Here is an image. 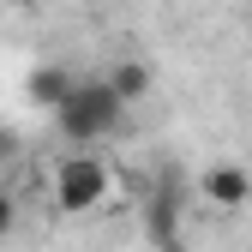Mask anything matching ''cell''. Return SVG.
Here are the masks:
<instances>
[{"label": "cell", "mask_w": 252, "mask_h": 252, "mask_svg": "<svg viewBox=\"0 0 252 252\" xmlns=\"http://www.w3.org/2000/svg\"><path fill=\"white\" fill-rule=\"evenodd\" d=\"M66 90H72V72H66V66H54V60H36V66L24 72V96L36 102V108H54Z\"/></svg>", "instance_id": "obj_4"}, {"label": "cell", "mask_w": 252, "mask_h": 252, "mask_svg": "<svg viewBox=\"0 0 252 252\" xmlns=\"http://www.w3.org/2000/svg\"><path fill=\"white\" fill-rule=\"evenodd\" d=\"M174 210H180V192L162 180V186H156V198H150V234L162 240V246H168V222H174Z\"/></svg>", "instance_id": "obj_6"}, {"label": "cell", "mask_w": 252, "mask_h": 252, "mask_svg": "<svg viewBox=\"0 0 252 252\" xmlns=\"http://www.w3.org/2000/svg\"><path fill=\"white\" fill-rule=\"evenodd\" d=\"M12 222H18V204H12V192H6V186H0V240L12 234Z\"/></svg>", "instance_id": "obj_7"}, {"label": "cell", "mask_w": 252, "mask_h": 252, "mask_svg": "<svg viewBox=\"0 0 252 252\" xmlns=\"http://www.w3.org/2000/svg\"><path fill=\"white\" fill-rule=\"evenodd\" d=\"M204 198L222 204V210H240L252 198V168L246 162H210L204 168Z\"/></svg>", "instance_id": "obj_3"}, {"label": "cell", "mask_w": 252, "mask_h": 252, "mask_svg": "<svg viewBox=\"0 0 252 252\" xmlns=\"http://www.w3.org/2000/svg\"><path fill=\"white\" fill-rule=\"evenodd\" d=\"M108 186H114L108 162H102V156H90V150L78 144L66 162L54 168V210H60V216H90V210H102Z\"/></svg>", "instance_id": "obj_2"}, {"label": "cell", "mask_w": 252, "mask_h": 252, "mask_svg": "<svg viewBox=\"0 0 252 252\" xmlns=\"http://www.w3.org/2000/svg\"><path fill=\"white\" fill-rule=\"evenodd\" d=\"M150 84H156V78H150L144 60H114V66H108V90H114L120 102H144Z\"/></svg>", "instance_id": "obj_5"}, {"label": "cell", "mask_w": 252, "mask_h": 252, "mask_svg": "<svg viewBox=\"0 0 252 252\" xmlns=\"http://www.w3.org/2000/svg\"><path fill=\"white\" fill-rule=\"evenodd\" d=\"M60 120V132H66L72 144H96L108 132H120V120H126V102L108 90V78H72V90L48 108Z\"/></svg>", "instance_id": "obj_1"}, {"label": "cell", "mask_w": 252, "mask_h": 252, "mask_svg": "<svg viewBox=\"0 0 252 252\" xmlns=\"http://www.w3.org/2000/svg\"><path fill=\"white\" fill-rule=\"evenodd\" d=\"M6 156H12V138H6V132H0V162H6Z\"/></svg>", "instance_id": "obj_8"}]
</instances>
